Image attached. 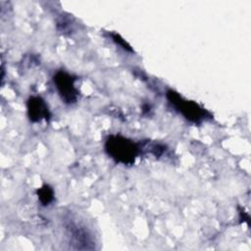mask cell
I'll return each mask as SVG.
<instances>
[{
    "label": "cell",
    "instance_id": "3",
    "mask_svg": "<svg viewBox=\"0 0 251 251\" xmlns=\"http://www.w3.org/2000/svg\"><path fill=\"white\" fill-rule=\"evenodd\" d=\"M53 80L62 101L67 104H73L76 101L77 90L75 85V77L64 71H59L55 74Z\"/></svg>",
    "mask_w": 251,
    "mask_h": 251
},
{
    "label": "cell",
    "instance_id": "2",
    "mask_svg": "<svg viewBox=\"0 0 251 251\" xmlns=\"http://www.w3.org/2000/svg\"><path fill=\"white\" fill-rule=\"evenodd\" d=\"M167 98L170 104H172L176 111H178L186 120L190 122L200 123L201 121L210 117V114L196 102L185 100L178 93L173 90H169L167 92Z\"/></svg>",
    "mask_w": 251,
    "mask_h": 251
},
{
    "label": "cell",
    "instance_id": "1",
    "mask_svg": "<svg viewBox=\"0 0 251 251\" xmlns=\"http://www.w3.org/2000/svg\"><path fill=\"white\" fill-rule=\"evenodd\" d=\"M105 150L113 160L123 165H132L139 154V148L133 141L119 134L107 138Z\"/></svg>",
    "mask_w": 251,
    "mask_h": 251
},
{
    "label": "cell",
    "instance_id": "5",
    "mask_svg": "<svg viewBox=\"0 0 251 251\" xmlns=\"http://www.w3.org/2000/svg\"><path fill=\"white\" fill-rule=\"evenodd\" d=\"M37 196H38L39 201L42 203V205L46 206L53 201L54 192H53V189L49 185L45 184L37 189Z\"/></svg>",
    "mask_w": 251,
    "mask_h": 251
},
{
    "label": "cell",
    "instance_id": "4",
    "mask_svg": "<svg viewBox=\"0 0 251 251\" xmlns=\"http://www.w3.org/2000/svg\"><path fill=\"white\" fill-rule=\"evenodd\" d=\"M27 115L31 122H40L50 118V111L46 102L38 96H32L27 100Z\"/></svg>",
    "mask_w": 251,
    "mask_h": 251
},
{
    "label": "cell",
    "instance_id": "6",
    "mask_svg": "<svg viewBox=\"0 0 251 251\" xmlns=\"http://www.w3.org/2000/svg\"><path fill=\"white\" fill-rule=\"evenodd\" d=\"M111 36H112L113 40H114L117 44H119L121 47H123V48L126 49V50L132 51V49L130 48V46H129V45L126 42V40L123 39L119 34H117V33H111Z\"/></svg>",
    "mask_w": 251,
    "mask_h": 251
}]
</instances>
